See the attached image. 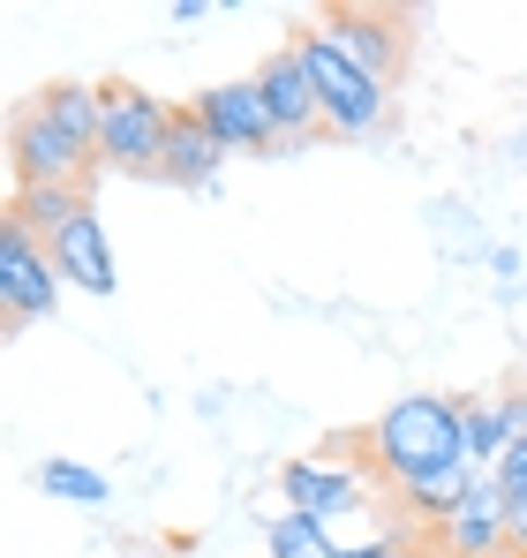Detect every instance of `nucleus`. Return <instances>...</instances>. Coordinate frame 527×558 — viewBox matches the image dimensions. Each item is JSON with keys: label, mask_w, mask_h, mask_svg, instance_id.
<instances>
[{"label": "nucleus", "mask_w": 527, "mask_h": 558, "mask_svg": "<svg viewBox=\"0 0 527 558\" xmlns=\"http://www.w3.org/2000/svg\"><path fill=\"white\" fill-rule=\"evenodd\" d=\"M498 415H505V438H527V385L498 392Z\"/></svg>", "instance_id": "nucleus-19"}, {"label": "nucleus", "mask_w": 527, "mask_h": 558, "mask_svg": "<svg viewBox=\"0 0 527 558\" xmlns=\"http://www.w3.org/2000/svg\"><path fill=\"white\" fill-rule=\"evenodd\" d=\"M400 558H438V551H422V544H415V551H407V544H400Z\"/></svg>", "instance_id": "nucleus-22"}, {"label": "nucleus", "mask_w": 527, "mask_h": 558, "mask_svg": "<svg viewBox=\"0 0 527 558\" xmlns=\"http://www.w3.org/2000/svg\"><path fill=\"white\" fill-rule=\"evenodd\" d=\"M106 84H46L8 113V174L15 189H84L98 174Z\"/></svg>", "instance_id": "nucleus-1"}, {"label": "nucleus", "mask_w": 527, "mask_h": 558, "mask_svg": "<svg viewBox=\"0 0 527 558\" xmlns=\"http://www.w3.org/2000/svg\"><path fill=\"white\" fill-rule=\"evenodd\" d=\"M354 453L369 461V475H377L384 490L430 483V475L467 461V446H459V400H452V392H400V400L354 438Z\"/></svg>", "instance_id": "nucleus-2"}, {"label": "nucleus", "mask_w": 527, "mask_h": 558, "mask_svg": "<svg viewBox=\"0 0 527 558\" xmlns=\"http://www.w3.org/2000/svg\"><path fill=\"white\" fill-rule=\"evenodd\" d=\"M459 446H467V468H490L505 461V415H498V392H459Z\"/></svg>", "instance_id": "nucleus-14"}, {"label": "nucleus", "mask_w": 527, "mask_h": 558, "mask_svg": "<svg viewBox=\"0 0 527 558\" xmlns=\"http://www.w3.org/2000/svg\"><path fill=\"white\" fill-rule=\"evenodd\" d=\"M38 483L53 490V498H69V506H106V475L84 461H46L38 468Z\"/></svg>", "instance_id": "nucleus-17"}, {"label": "nucleus", "mask_w": 527, "mask_h": 558, "mask_svg": "<svg viewBox=\"0 0 527 558\" xmlns=\"http://www.w3.org/2000/svg\"><path fill=\"white\" fill-rule=\"evenodd\" d=\"M340 558H400V536H369V544H340Z\"/></svg>", "instance_id": "nucleus-20"}, {"label": "nucleus", "mask_w": 527, "mask_h": 558, "mask_svg": "<svg viewBox=\"0 0 527 558\" xmlns=\"http://www.w3.org/2000/svg\"><path fill=\"white\" fill-rule=\"evenodd\" d=\"M264 544H271V558H340L332 529H324V521H309V513H271Z\"/></svg>", "instance_id": "nucleus-16"}, {"label": "nucleus", "mask_w": 527, "mask_h": 558, "mask_svg": "<svg viewBox=\"0 0 527 558\" xmlns=\"http://www.w3.org/2000/svg\"><path fill=\"white\" fill-rule=\"evenodd\" d=\"M188 106H196V121H204L226 151H257V159L286 151V136H279V121H271V106H264L257 76H242V84H211V92L188 98Z\"/></svg>", "instance_id": "nucleus-8"}, {"label": "nucleus", "mask_w": 527, "mask_h": 558, "mask_svg": "<svg viewBox=\"0 0 527 558\" xmlns=\"http://www.w3.org/2000/svg\"><path fill=\"white\" fill-rule=\"evenodd\" d=\"M61 287H69V279L53 265V250H46L30 227L0 219V317H8V325H38V317H53Z\"/></svg>", "instance_id": "nucleus-6"}, {"label": "nucleus", "mask_w": 527, "mask_h": 558, "mask_svg": "<svg viewBox=\"0 0 527 558\" xmlns=\"http://www.w3.org/2000/svg\"><path fill=\"white\" fill-rule=\"evenodd\" d=\"M167 151H174V106L136 84H106V129H98V167L128 174V182H167Z\"/></svg>", "instance_id": "nucleus-3"}, {"label": "nucleus", "mask_w": 527, "mask_h": 558, "mask_svg": "<svg viewBox=\"0 0 527 558\" xmlns=\"http://www.w3.org/2000/svg\"><path fill=\"white\" fill-rule=\"evenodd\" d=\"M513 558H527V506H513Z\"/></svg>", "instance_id": "nucleus-21"}, {"label": "nucleus", "mask_w": 527, "mask_h": 558, "mask_svg": "<svg viewBox=\"0 0 527 558\" xmlns=\"http://www.w3.org/2000/svg\"><path fill=\"white\" fill-rule=\"evenodd\" d=\"M257 92H264V106H271V121H279L286 144L324 136V106H317V76H309V61H302V38H286V46L257 69Z\"/></svg>", "instance_id": "nucleus-10"}, {"label": "nucleus", "mask_w": 527, "mask_h": 558, "mask_svg": "<svg viewBox=\"0 0 527 558\" xmlns=\"http://www.w3.org/2000/svg\"><path fill=\"white\" fill-rule=\"evenodd\" d=\"M309 31H317L340 61H354L361 76H377L384 92L407 76V46H415V38H407V15H400V8H332V15H317Z\"/></svg>", "instance_id": "nucleus-5"}, {"label": "nucleus", "mask_w": 527, "mask_h": 558, "mask_svg": "<svg viewBox=\"0 0 527 558\" xmlns=\"http://www.w3.org/2000/svg\"><path fill=\"white\" fill-rule=\"evenodd\" d=\"M53 265H61L69 287H84V294H113V250H106L98 211H84L76 227H61V234H53Z\"/></svg>", "instance_id": "nucleus-11"}, {"label": "nucleus", "mask_w": 527, "mask_h": 558, "mask_svg": "<svg viewBox=\"0 0 527 558\" xmlns=\"http://www.w3.org/2000/svg\"><path fill=\"white\" fill-rule=\"evenodd\" d=\"M490 483L505 490V506H527V438H513V446H505V461L490 468Z\"/></svg>", "instance_id": "nucleus-18"}, {"label": "nucleus", "mask_w": 527, "mask_h": 558, "mask_svg": "<svg viewBox=\"0 0 527 558\" xmlns=\"http://www.w3.org/2000/svg\"><path fill=\"white\" fill-rule=\"evenodd\" d=\"M369 483H377V475H369V461H361V453H354V461H309V453L279 461L286 513H309V521H332V513L361 506V490H369Z\"/></svg>", "instance_id": "nucleus-9"}, {"label": "nucleus", "mask_w": 527, "mask_h": 558, "mask_svg": "<svg viewBox=\"0 0 527 558\" xmlns=\"http://www.w3.org/2000/svg\"><path fill=\"white\" fill-rule=\"evenodd\" d=\"M302 38V61H309V76H317V106H324V136H377L384 121H392V92L377 84V76H361L354 61H340L317 31H294Z\"/></svg>", "instance_id": "nucleus-4"}, {"label": "nucleus", "mask_w": 527, "mask_h": 558, "mask_svg": "<svg viewBox=\"0 0 527 558\" xmlns=\"http://www.w3.org/2000/svg\"><path fill=\"white\" fill-rule=\"evenodd\" d=\"M475 483H482V468L459 461V468H444V475H430V483H407V490H392V506H400L407 521H422V529H430V521H444V513H452V506H459Z\"/></svg>", "instance_id": "nucleus-15"}, {"label": "nucleus", "mask_w": 527, "mask_h": 558, "mask_svg": "<svg viewBox=\"0 0 527 558\" xmlns=\"http://www.w3.org/2000/svg\"><path fill=\"white\" fill-rule=\"evenodd\" d=\"M84 211H90L84 189H15V196H8V219H15V227H30L46 250H53V234H61V227H76Z\"/></svg>", "instance_id": "nucleus-13"}, {"label": "nucleus", "mask_w": 527, "mask_h": 558, "mask_svg": "<svg viewBox=\"0 0 527 558\" xmlns=\"http://www.w3.org/2000/svg\"><path fill=\"white\" fill-rule=\"evenodd\" d=\"M226 167V144L196 121V106H174V151H167V182L174 189H211Z\"/></svg>", "instance_id": "nucleus-12"}, {"label": "nucleus", "mask_w": 527, "mask_h": 558, "mask_svg": "<svg viewBox=\"0 0 527 558\" xmlns=\"http://www.w3.org/2000/svg\"><path fill=\"white\" fill-rule=\"evenodd\" d=\"M422 551H438V558H513V506H505V490L482 475L444 521L422 529Z\"/></svg>", "instance_id": "nucleus-7"}]
</instances>
